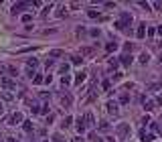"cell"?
I'll return each mask as SVG.
<instances>
[{
  "instance_id": "cell-29",
  "label": "cell",
  "mask_w": 162,
  "mask_h": 142,
  "mask_svg": "<svg viewBox=\"0 0 162 142\" xmlns=\"http://www.w3.org/2000/svg\"><path fill=\"white\" fill-rule=\"evenodd\" d=\"M89 18H99V12H97V10H89Z\"/></svg>"
},
{
  "instance_id": "cell-45",
  "label": "cell",
  "mask_w": 162,
  "mask_h": 142,
  "mask_svg": "<svg viewBox=\"0 0 162 142\" xmlns=\"http://www.w3.org/2000/svg\"><path fill=\"white\" fill-rule=\"evenodd\" d=\"M108 140H109V142H114V138H108Z\"/></svg>"
},
{
  "instance_id": "cell-12",
  "label": "cell",
  "mask_w": 162,
  "mask_h": 142,
  "mask_svg": "<svg viewBox=\"0 0 162 142\" xmlns=\"http://www.w3.org/2000/svg\"><path fill=\"white\" fill-rule=\"evenodd\" d=\"M136 37H138V39H144V37H146V25H144V22L138 27V31H136Z\"/></svg>"
},
{
  "instance_id": "cell-21",
  "label": "cell",
  "mask_w": 162,
  "mask_h": 142,
  "mask_svg": "<svg viewBox=\"0 0 162 142\" xmlns=\"http://www.w3.org/2000/svg\"><path fill=\"white\" fill-rule=\"evenodd\" d=\"M148 61H150V55H148V53H142V55H140V63H142V65H146Z\"/></svg>"
},
{
  "instance_id": "cell-5",
  "label": "cell",
  "mask_w": 162,
  "mask_h": 142,
  "mask_svg": "<svg viewBox=\"0 0 162 142\" xmlns=\"http://www.w3.org/2000/svg\"><path fill=\"white\" fill-rule=\"evenodd\" d=\"M105 108H108V114L109 116H118V114H120V110H118V101H114V100H109L108 104H105Z\"/></svg>"
},
{
  "instance_id": "cell-1",
  "label": "cell",
  "mask_w": 162,
  "mask_h": 142,
  "mask_svg": "<svg viewBox=\"0 0 162 142\" xmlns=\"http://www.w3.org/2000/svg\"><path fill=\"white\" fill-rule=\"evenodd\" d=\"M130 22H132V14L124 10V12L120 14V20L115 22V28H118V31H124L126 27H130Z\"/></svg>"
},
{
  "instance_id": "cell-41",
  "label": "cell",
  "mask_w": 162,
  "mask_h": 142,
  "mask_svg": "<svg viewBox=\"0 0 162 142\" xmlns=\"http://www.w3.org/2000/svg\"><path fill=\"white\" fill-rule=\"evenodd\" d=\"M105 8H115V2H105Z\"/></svg>"
},
{
  "instance_id": "cell-25",
  "label": "cell",
  "mask_w": 162,
  "mask_h": 142,
  "mask_svg": "<svg viewBox=\"0 0 162 142\" xmlns=\"http://www.w3.org/2000/svg\"><path fill=\"white\" fill-rule=\"evenodd\" d=\"M93 53V49L91 47H85V49H81V57H83V55H91Z\"/></svg>"
},
{
  "instance_id": "cell-36",
  "label": "cell",
  "mask_w": 162,
  "mask_h": 142,
  "mask_svg": "<svg viewBox=\"0 0 162 142\" xmlns=\"http://www.w3.org/2000/svg\"><path fill=\"white\" fill-rule=\"evenodd\" d=\"M99 128H101V130H109V124H108V122H101Z\"/></svg>"
},
{
  "instance_id": "cell-16",
  "label": "cell",
  "mask_w": 162,
  "mask_h": 142,
  "mask_svg": "<svg viewBox=\"0 0 162 142\" xmlns=\"http://www.w3.org/2000/svg\"><path fill=\"white\" fill-rule=\"evenodd\" d=\"M71 122H73V118H71V116H67V118L63 120V124H61V128H65V130H67L69 126H71Z\"/></svg>"
},
{
  "instance_id": "cell-7",
  "label": "cell",
  "mask_w": 162,
  "mask_h": 142,
  "mask_svg": "<svg viewBox=\"0 0 162 142\" xmlns=\"http://www.w3.org/2000/svg\"><path fill=\"white\" fill-rule=\"evenodd\" d=\"M83 120H85V128H93L95 126V118H93L91 112H87V114L83 116Z\"/></svg>"
},
{
  "instance_id": "cell-46",
  "label": "cell",
  "mask_w": 162,
  "mask_h": 142,
  "mask_svg": "<svg viewBox=\"0 0 162 142\" xmlns=\"http://www.w3.org/2000/svg\"><path fill=\"white\" fill-rule=\"evenodd\" d=\"M0 142H4V140H2V136H0Z\"/></svg>"
},
{
  "instance_id": "cell-18",
  "label": "cell",
  "mask_w": 162,
  "mask_h": 142,
  "mask_svg": "<svg viewBox=\"0 0 162 142\" xmlns=\"http://www.w3.org/2000/svg\"><path fill=\"white\" fill-rule=\"evenodd\" d=\"M55 6V4H53V2H49V4H47V6H45V8H43V12H40V16H43V18H45V16H47V14H49V10H51V8H53Z\"/></svg>"
},
{
  "instance_id": "cell-9",
  "label": "cell",
  "mask_w": 162,
  "mask_h": 142,
  "mask_svg": "<svg viewBox=\"0 0 162 142\" xmlns=\"http://www.w3.org/2000/svg\"><path fill=\"white\" fill-rule=\"evenodd\" d=\"M75 128H77V132H79V134H83V132H85V120H83L81 116L75 120Z\"/></svg>"
},
{
  "instance_id": "cell-20",
  "label": "cell",
  "mask_w": 162,
  "mask_h": 142,
  "mask_svg": "<svg viewBox=\"0 0 162 142\" xmlns=\"http://www.w3.org/2000/svg\"><path fill=\"white\" fill-rule=\"evenodd\" d=\"M71 63H73V65H81V63H83V57L75 55V57H71Z\"/></svg>"
},
{
  "instance_id": "cell-39",
  "label": "cell",
  "mask_w": 162,
  "mask_h": 142,
  "mask_svg": "<svg viewBox=\"0 0 162 142\" xmlns=\"http://www.w3.org/2000/svg\"><path fill=\"white\" fill-rule=\"evenodd\" d=\"M71 142H85V140H83V136H75Z\"/></svg>"
},
{
  "instance_id": "cell-40",
  "label": "cell",
  "mask_w": 162,
  "mask_h": 142,
  "mask_svg": "<svg viewBox=\"0 0 162 142\" xmlns=\"http://www.w3.org/2000/svg\"><path fill=\"white\" fill-rule=\"evenodd\" d=\"M91 140H93V142H103V140L99 138V136H95V134H91Z\"/></svg>"
},
{
  "instance_id": "cell-47",
  "label": "cell",
  "mask_w": 162,
  "mask_h": 142,
  "mask_svg": "<svg viewBox=\"0 0 162 142\" xmlns=\"http://www.w3.org/2000/svg\"><path fill=\"white\" fill-rule=\"evenodd\" d=\"M45 142H49V140H45Z\"/></svg>"
},
{
  "instance_id": "cell-11",
  "label": "cell",
  "mask_w": 162,
  "mask_h": 142,
  "mask_svg": "<svg viewBox=\"0 0 162 142\" xmlns=\"http://www.w3.org/2000/svg\"><path fill=\"white\" fill-rule=\"evenodd\" d=\"M85 77H87V73H85V71H79V73L75 75V85H81V83L85 81Z\"/></svg>"
},
{
  "instance_id": "cell-27",
  "label": "cell",
  "mask_w": 162,
  "mask_h": 142,
  "mask_svg": "<svg viewBox=\"0 0 162 142\" xmlns=\"http://www.w3.org/2000/svg\"><path fill=\"white\" fill-rule=\"evenodd\" d=\"M31 20H33V14H24V16H22V22H24V25H28Z\"/></svg>"
},
{
  "instance_id": "cell-28",
  "label": "cell",
  "mask_w": 162,
  "mask_h": 142,
  "mask_svg": "<svg viewBox=\"0 0 162 142\" xmlns=\"http://www.w3.org/2000/svg\"><path fill=\"white\" fill-rule=\"evenodd\" d=\"M2 97H4V100H12V94H10V91H6V89H4V91H2Z\"/></svg>"
},
{
  "instance_id": "cell-32",
  "label": "cell",
  "mask_w": 162,
  "mask_h": 142,
  "mask_svg": "<svg viewBox=\"0 0 162 142\" xmlns=\"http://www.w3.org/2000/svg\"><path fill=\"white\" fill-rule=\"evenodd\" d=\"M118 63H120V61L115 59V57H112V59H109V65H112V67H118Z\"/></svg>"
},
{
  "instance_id": "cell-24",
  "label": "cell",
  "mask_w": 162,
  "mask_h": 142,
  "mask_svg": "<svg viewBox=\"0 0 162 142\" xmlns=\"http://www.w3.org/2000/svg\"><path fill=\"white\" fill-rule=\"evenodd\" d=\"M61 83H63V85H69V83H71V77H69V75H63V77H61Z\"/></svg>"
},
{
  "instance_id": "cell-43",
  "label": "cell",
  "mask_w": 162,
  "mask_h": 142,
  "mask_svg": "<svg viewBox=\"0 0 162 142\" xmlns=\"http://www.w3.org/2000/svg\"><path fill=\"white\" fill-rule=\"evenodd\" d=\"M2 112H4V106H2V101H0V116H2Z\"/></svg>"
},
{
  "instance_id": "cell-22",
  "label": "cell",
  "mask_w": 162,
  "mask_h": 142,
  "mask_svg": "<svg viewBox=\"0 0 162 142\" xmlns=\"http://www.w3.org/2000/svg\"><path fill=\"white\" fill-rule=\"evenodd\" d=\"M67 71H69V63H65V65H61V67H59V73L61 75H67Z\"/></svg>"
},
{
  "instance_id": "cell-26",
  "label": "cell",
  "mask_w": 162,
  "mask_h": 142,
  "mask_svg": "<svg viewBox=\"0 0 162 142\" xmlns=\"http://www.w3.org/2000/svg\"><path fill=\"white\" fill-rule=\"evenodd\" d=\"M43 81H45V77H40V75H34L33 83H34V85H39V83H43Z\"/></svg>"
},
{
  "instance_id": "cell-44",
  "label": "cell",
  "mask_w": 162,
  "mask_h": 142,
  "mask_svg": "<svg viewBox=\"0 0 162 142\" xmlns=\"http://www.w3.org/2000/svg\"><path fill=\"white\" fill-rule=\"evenodd\" d=\"M8 142H18V140H16V138H8Z\"/></svg>"
},
{
  "instance_id": "cell-2",
  "label": "cell",
  "mask_w": 162,
  "mask_h": 142,
  "mask_svg": "<svg viewBox=\"0 0 162 142\" xmlns=\"http://www.w3.org/2000/svg\"><path fill=\"white\" fill-rule=\"evenodd\" d=\"M130 132H132L130 124H118V128H115V134H118L120 140H126V138L130 136Z\"/></svg>"
},
{
  "instance_id": "cell-35",
  "label": "cell",
  "mask_w": 162,
  "mask_h": 142,
  "mask_svg": "<svg viewBox=\"0 0 162 142\" xmlns=\"http://www.w3.org/2000/svg\"><path fill=\"white\" fill-rule=\"evenodd\" d=\"M124 53H132V45H130V43L128 45H124Z\"/></svg>"
},
{
  "instance_id": "cell-15",
  "label": "cell",
  "mask_w": 162,
  "mask_h": 142,
  "mask_svg": "<svg viewBox=\"0 0 162 142\" xmlns=\"http://www.w3.org/2000/svg\"><path fill=\"white\" fill-rule=\"evenodd\" d=\"M61 104H63L65 108H69V106H71V95H63V97H61Z\"/></svg>"
},
{
  "instance_id": "cell-6",
  "label": "cell",
  "mask_w": 162,
  "mask_h": 142,
  "mask_svg": "<svg viewBox=\"0 0 162 142\" xmlns=\"http://www.w3.org/2000/svg\"><path fill=\"white\" fill-rule=\"evenodd\" d=\"M28 6H31L28 2H16V4H12V10H10V12H12V14H18L20 10H24V8H28Z\"/></svg>"
},
{
  "instance_id": "cell-42",
  "label": "cell",
  "mask_w": 162,
  "mask_h": 142,
  "mask_svg": "<svg viewBox=\"0 0 162 142\" xmlns=\"http://www.w3.org/2000/svg\"><path fill=\"white\" fill-rule=\"evenodd\" d=\"M156 33H158V35H160V37H162V25H160V27H158V28H156Z\"/></svg>"
},
{
  "instance_id": "cell-23",
  "label": "cell",
  "mask_w": 162,
  "mask_h": 142,
  "mask_svg": "<svg viewBox=\"0 0 162 142\" xmlns=\"http://www.w3.org/2000/svg\"><path fill=\"white\" fill-rule=\"evenodd\" d=\"M128 101H130V95L128 94H122L120 95V104H128Z\"/></svg>"
},
{
  "instance_id": "cell-17",
  "label": "cell",
  "mask_w": 162,
  "mask_h": 142,
  "mask_svg": "<svg viewBox=\"0 0 162 142\" xmlns=\"http://www.w3.org/2000/svg\"><path fill=\"white\" fill-rule=\"evenodd\" d=\"M22 128H24V132H31V130H33V122L24 120V122H22Z\"/></svg>"
},
{
  "instance_id": "cell-19",
  "label": "cell",
  "mask_w": 162,
  "mask_h": 142,
  "mask_svg": "<svg viewBox=\"0 0 162 142\" xmlns=\"http://www.w3.org/2000/svg\"><path fill=\"white\" fill-rule=\"evenodd\" d=\"M115 49H118V43H108V45H105V51H108V53H112V51H115Z\"/></svg>"
},
{
  "instance_id": "cell-3",
  "label": "cell",
  "mask_w": 162,
  "mask_h": 142,
  "mask_svg": "<svg viewBox=\"0 0 162 142\" xmlns=\"http://www.w3.org/2000/svg\"><path fill=\"white\" fill-rule=\"evenodd\" d=\"M0 88H4L6 91H14L16 89V81L10 77H0Z\"/></svg>"
},
{
  "instance_id": "cell-30",
  "label": "cell",
  "mask_w": 162,
  "mask_h": 142,
  "mask_svg": "<svg viewBox=\"0 0 162 142\" xmlns=\"http://www.w3.org/2000/svg\"><path fill=\"white\" fill-rule=\"evenodd\" d=\"M53 142H65V138H63L61 134H55L53 136Z\"/></svg>"
},
{
  "instance_id": "cell-38",
  "label": "cell",
  "mask_w": 162,
  "mask_h": 142,
  "mask_svg": "<svg viewBox=\"0 0 162 142\" xmlns=\"http://www.w3.org/2000/svg\"><path fill=\"white\" fill-rule=\"evenodd\" d=\"M142 124H150V116H148V114H146L144 118H142Z\"/></svg>"
},
{
  "instance_id": "cell-14",
  "label": "cell",
  "mask_w": 162,
  "mask_h": 142,
  "mask_svg": "<svg viewBox=\"0 0 162 142\" xmlns=\"http://www.w3.org/2000/svg\"><path fill=\"white\" fill-rule=\"evenodd\" d=\"M37 65H39V61H37V59H28V61H27V67L33 69V71L37 69Z\"/></svg>"
},
{
  "instance_id": "cell-8",
  "label": "cell",
  "mask_w": 162,
  "mask_h": 142,
  "mask_svg": "<svg viewBox=\"0 0 162 142\" xmlns=\"http://www.w3.org/2000/svg\"><path fill=\"white\" fill-rule=\"evenodd\" d=\"M140 140L142 142H154L156 136L154 134H146V130H140Z\"/></svg>"
},
{
  "instance_id": "cell-37",
  "label": "cell",
  "mask_w": 162,
  "mask_h": 142,
  "mask_svg": "<svg viewBox=\"0 0 162 142\" xmlns=\"http://www.w3.org/2000/svg\"><path fill=\"white\" fill-rule=\"evenodd\" d=\"M152 128H154V130H158V134L162 136V126H158V124H152Z\"/></svg>"
},
{
  "instance_id": "cell-34",
  "label": "cell",
  "mask_w": 162,
  "mask_h": 142,
  "mask_svg": "<svg viewBox=\"0 0 162 142\" xmlns=\"http://www.w3.org/2000/svg\"><path fill=\"white\" fill-rule=\"evenodd\" d=\"M138 4H140L142 8H146V10H150V6H152V4H148V2H138Z\"/></svg>"
},
{
  "instance_id": "cell-10",
  "label": "cell",
  "mask_w": 162,
  "mask_h": 142,
  "mask_svg": "<svg viewBox=\"0 0 162 142\" xmlns=\"http://www.w3.org/2000/svg\"><path fill=\"white\" fill-rule=\"evenodd\" d=\"M120 63L124 65V67H130V65H132V55H130V53H124L120 57Z\"/></svg>"
},
{
  "instance_id": "cell-4",
  "label": "cell",
  "mask_w": 162,
  "mask_h": 142,
  "mask_svg": "<svg viewBox=\"0 0 162 142\" xmlns=\"http://www.w3.org/2000/svg\"><path fill=\"white\" fill-rule=\"evenodd\" d=\"M22 122H24V116L20 114V112H14V114L8 118V124H10V126H16V124H22Z\"/></svg>"
},
{
  "instance_id": "cell-13",
  "label": "cell",
  "mask_w": 162,
  "mask_h": 142,
  "mask_svg": "<svg viewBox=\"0 0 162 142\" xmlns=\"http://www.w3.org/2000/svg\"><path fill=\"white\" fill-rule=\"evenodd\" d=\"M63 51L61 49H53V51H49V59H55V57H61Z\"/></svg>"
},
{
  "instance_id": "cell-31",
  "label": "cell",
  "mask_w": 162,
  "mask_h": 142,
  "mask_svg": "<svg viewBox=\"0 0 162 142\" xmlns=\"http://www.w3.org/2000/svg\"><path fill=\"white\" fill-rule=\"evenodd\" d=\"M160 88H162L160 83H154V85H150L148 89H150V91H158V89H160Z\"/></svg>"
},
{
  "instance_id": "cell-33",
  "label": "cell",
  "mask_w": 162,
  "mask_h": 142,
  "mask_svg": "<svg viewBox=\"0 0 162 142\" xmlns=\"http://www.w3.org/2000/svg\"><path fill=\"white\" fill-rule=\"evenodd\" d=\"M40 114H49V104H45V106H40Z\"/></svg>"
}]
</instances>
